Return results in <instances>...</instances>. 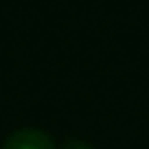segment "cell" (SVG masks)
<instances>
[{
  "mask_svg": "<svg viewBox=\"0 0 149 149\" xmlns=\"http://www.w3.org/2000/svg\"><path fill=\"white\" fill-rule=\"evenodd\" d=\"M2 149H57L51 134L37 127H20L11 132L2 143Z\"/></svg>",
  "mask_w": 149,
  "mask_h": 149,
  "instance_id": "1",
  "label": "cell"
},
{
  "mask_svg": "<svg viewBox=\"0 0 149 149\" xmlns=\"http://www.w3.org/2000/svg\"><path fill=\"white\" fill-rule=\"evenodd\" d=\"M61 149H94L92 145L88 143V140H81V138H68L64 143V147Z\"/></svg>",
  "mask_w": 149,
  "mask_h": 149,
  "instance_id": "2",
  "label": "cell"
}]
</instances>
